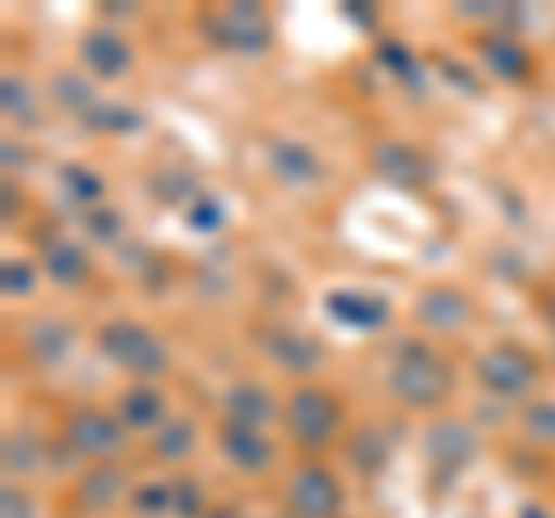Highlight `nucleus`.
I'll return each instance as SVG.
<instances>
[{"mask_svg": "<svg viewBox=\"0 0 555 518\" xmlns=\"http://www.w3.org/2000/svg\"><path fill=\"white\" fill-rule=\"evenodd\" d=\"M389 389L398 403L408 407H440L454 389V371L449 361L422 338H403L389 361Z\"/></svg>", "mask_w": 555, "mask_h": 518, "instance_id": "obj_1", "label": "nucleus"}, {"mask_svg": "<svg viewBox=\"0 0 555 518\" xmlns=\"http://www.w3.org/2000/svg\"><path fill=\"white\" fill-rule=\"evenodd\" d=\"M98 348L107 352V361H116L120 371H130L134 385H153V379L171 366L167 342L134 320H107L98 329Z\"/></svg>", "mask_w": 555, "mask_h": 518, "instance_id": "obj_2", "label": "nucleus"}, {"mask_svg": "<svg viewBox=\"0 0 555 518\" xmlns=\"http://www.w3.org/2000/svg\"><path fill=\"white\" fill-rule=\"evenodd\" d=\"M283 422L301 449H324L343 430V403L320 385H297L283 403Z\"/></svg>", "mask_w": 555, "mask_h": 518, "instance_id": "obj_3", "label": "nucleus"}, {"mask_svg": "<svg viewBox=\"0 0 555 518\" xmlns=\"http://www.w3.org/2000/svg\"><path fill=\"white\" fill-rule=\"evenodd\" d=\"M537 375H542V361H537L524 342H495L477 357V379L481 389L500 393V399H524L532 393Z\"/></svg>", "mask_w": 555, "mask_h": 518, "instance_id": "obj_4", "label": "nucleus"}, {"mask_svg": "<svg viewBox=\"0 0 555 518\" xmlns=\"http://www.w3.org/2000/svg\"><path fill=\"white\" fill-rule=\"evenodd\" d=\"M199 33L222 51H264L273 38V24L259 5H218L199 20Z\"/></svg>", "mask_w": 555, "mask_h": 518, "instance_id": "obj_5", "label": "nucleus"}, {"mask_svg": "<svg viewBox=\"0 0 555 518\" xmlns=\"http://www.w3.org/2000/svg\"><path fill=\"white\" fill-rule=\"evenodd\" d=\"M65 444L83 458H116L120 444H126V426L112 412H98V407H75L65 417Z\"/></svg>", "mask_w": 555, "mask_h": 518, "instance_id": "obj_6", "label": "nucleus"}, {"mask_svg": "<svg viewBox=\"0 0 555 518\" xmlns=\"http://www.w3.org/2000/svg\"><path fill=\"white\" fill-rule=\"evenodd\" d=\"M287 495H292V509H297L301 518H334L343 509V487L334 481V472L320 468V463H306V468H297Z\"/></svg>", "mask_w": 555, "mask_h": 518, "instance_id": "obj_7", "label": "nucleus"}, {"mask_svg": "<svg viewBox=\"0 0 555 518\" xmlns=\"http://www.w3.org/2000/svg\"><path fill=\"white\" fill-rule=\"evenodd\" d=\"M416 324H426L430 334H454V329H467L473 324V297L463 287H426L416 297Z\"/></svg>", "mask_w": 555, "mask_h": 518, "instance_id": "obj_8", "label": "nucleus"}, {"mask_svg": "<svg viewBox=\"0 0 555 518\" xmlns=\"http://www.w3.org/2000/svg\"><path fill=\"white\" fill-rule=\"evenodd\" d=\"M324 310L334 315L347 329H379L389 320V301L375 297V292H361V287H334L324 292Z\"/></svg>", "mask_w": 555, "mask_h": 518, "instance_id": "obj_9", "label": "nucleus"}, {"mask_svg": "<svg viewBox=\"0 0 555 518\" xmlns=\"http://www.w3.org/2000/svg\"><path fill=\"white\" fill-rule=\"evenodd\" d=\"M269 171L283 185L306 190V185H315L324 177V163H320V153L310 144H301V140H273L269 144Z\"/></svg>", "mask_w": 555, "mask_h": 518, "instance_id": "obj_10", "label": "nucleus"}, {"mask_svg": "<svg viewBox=\"0 0 555 518\" xmlns=\"http://www.w3.org/2000/svg\"><path fill=\"white\" fill-rule=\"evenodd\" d=\"M79 61L93 70V79H120L134 65V51L116 28H93L79 42Z\"/></svg>", "mask_w": 555, "mask_h": 518, "instance_id": "obj_11", "label": "nucleus"}, {"mask_svg": "<svg viewBox=\"0 0 555 518\" xmlns=\"http://www.w3.org/2000/svg\"><path fill=\"white\" fill-rule=\"evenodd\" d=\"M264 352L283 366L287 375H310L324 361V348L301 329H269L264 334Z\"/></svg>", "mask_w": 555, "mask_h": 518, "instance_id": "obj_12", "label": "nucleus"}, {"mask_svg": "<svg viewBox=\"0 0 555 518\" xmlns=\"http://www.w3.org/2000/svg\"><path fill=\"white\" fill-rule=\"evenodd\" d=\"M473 449H477V440H473V430H467L463 422H436L426 430V458L436 463L440 477L463 468V463L473 458Z\"/></svg>", "mask_w": 555, "mask_h": 518, "instance_id": "obj_13", "label": "nucleus"}, {"mask_svg": "<svg viewBox=\"0 0 555 518\" xmlns=\"http://www.w3.org/2000/svg\"><path fill=\"white\" fill-rule=\"evenodd\" d=\"M218 444L241 472H264L273 463V444L259 436L255 426H236V422H222L218 426Z\"/></svg>", "mask_w": 555, "mask_h": 518, "instance_id": "obj_14", "label": "nucleus"}, {"mask_svg": "<svg viewBox=\"0 0 555 518\" xmlns=\"http://www.w3.org/2000/svg\"><path fill=\"white\" fill-rule=\"evenodd\" d=\"M116 412H120V426H130V430H153V426L171 422L167 393L158 385H130L126 393H120Z\"/></svg>", "mask_w": 555, "mask_h": 518, "instance_id": "obj_15", "label": "nucleus"}, {"mask_svg": "<svg viewBox=\"0 0 555 518\" xmlns=\"http://www.w3.org/2000/svg\"><path fill=\"white\" fill-rule=\"evenodd\" d=\"M222 412H228V422L236 426H269L278 417V399L264 389V385H255V379H241V385L228 389V399H222Z\"/></svg>", "mask_w": 555, "mask_h": 518, "instance_id": "obj_16", "label": "nucleus"}, {"mask_svg": "<svg viewBox=\"0 0 555 518\" xmlns=\"http://www.w3.org/2000/svg\"><path fill=\"white\" fill-rule=\"evenodd\" d=\"M371 167H375L389 185H398V190H412V185H422V181L430 177V163H426L412 144H379L375 158H371Z\"/></svg>", "mask_w": 555, "mask_h": 518, "instance_id": "obj_17", "label": "nucleus"}, {"mask_svg": "<svg viewBox=\"0 0 555 518\" xmlns=\"http://www.w3.org/2000/svg\"><path fill=\"white\" fill-rule=\"evenodd\" d=\"M24 348H28V357L38 361V366H56V361L69 352V324L51 320V315L28 320L24 324Z\"/></svg>", "mask_w": 555, "mask_h": 518, "instance_id": "obj_18", "label": "nucleus"}, {"mask_svg": "<svg viewBox=\"0 0 555 518\" xmlns=\"http://www.w3.org/2000/svg\"><path fill=\"white\" fill-rule=\"evenodd\" d=\"M481 56L500 79H509V83H528V75H532V51L524 42H514V38H486Z\"/></svg>", "mask_w": 555, "mask_h": 518, "instance_id": "obj_19", "label": "nucleus"}, {"mask_svg": "<svg viewBox=\"0 0 555 518\" xmlns=\"http://www.w3.org/2000/svg\"><path fill=\"white\" fill-rule=\"evenodd\" d=\"M47 273L56 279L61 287H79V283H89V255H83V246H75V241H51L47 246Z\"/></svg>", "mask_w": 555, "mask_h": 518, "instance_id": "obj_20", "label": "nucleus"}, {"mask_svg": "<svg viewBox=\"0 0 555 518\" xmlns=\"http://www.w3.org/2000/svg\"><path fill=\"white\" fill-rule=\"evenodd\" d=\"M0 107H5L10 120H20V126H38V98H33L24 75L0 79Z\"/></svg>", "mask_w": 555, "mask_h": 518, "instance_id": "obj_21", "label": "nucleus"}, {"mask_svg": "<svg viewBox=\"0 0 555 518\" xmlns=\"http://www.w3.org/2000/svg\"><path fill=\"white\" fill-rule=\"evenodd\" d=\"M56 177L65 185V195L75 199V204H83V209H98V204H102V177H98V171L79 167V163H65Z\"/></svg>", "mask_w": 555, "mask_h": 518, "instance_id": "obj_22", "label": "nucleus"}, {"mask_svg": "<svg viewBox=\"0 0 555 518\" xmlns=\"http://www.w3.org/2000/svg\"><path fill=\"white\" fill-rule=\"evenodd\" d=\"M385 458H389V436L379 426H361L352 436V463L361 472H375Z\"/></svg>", "mask_w": 555, "mask_h": 518, "instance_id": "obj_23", "label": "nucleus"}, {"mask_svg": "<svg viewBox=\"0 0 555 518\" xmlns=\"http://www.w3.org/2000/svg\"><path fill=\"white\" fill-rule=\"evenodd\" d=\"M83 126L126 134V130H139V112L134 107H120V102H93V107L83 112Z\"/></svg>", "mask_w": 555, "mask_h": 518, "instance_id": "obj_24", "label": "nucleus"}, {"mask_svg": "<svg viewBox=\"0 0 555 518\" xmlns=\"http://www.w3.org/2000/svg\"><path fill=\"white\" fill-rule=\"evenodd\" d=\"M190 449H195V426H190V422H181V417H171V422L158 430V440H153V454H158V458H167V463L185 458Z\"/></svg>", "mask_w": 555, "mask_h": 518, "instance_id": "obj_25", "label": "nucleus"}, {"mask_svg": "<svg viewBox=\"0 0 555 518\" xmlns=\"http://www.w3.org/2000/svg\"><path fill=\"white\" fill-rule=\"evenodd\" d=\"M51 93H56V102L61 107H69V112H89L93 102H98V93H93V79H83V75H56V83H51Z\"/></svg>", "mask_w": 555, "mask_h": 518, "instance_id": "obj_26", "label": "nucleus"}, {"mask_svg": "<svg viewBox=\"0 0 555 518\" xmlns=\"http://www.w3.org/2000/svg\"><path fill=\"white\" fill-rule=\"evenodd\" d=\"M83 500H89L93 509H107L120 500V472L116 468H93L83 477Z\"/></svg>", "mask_w": 555, "mask_h": 518, "instance_id": "obj_27", "label": "nucleus"}, {"mask_svg": "<svg viewBox=\"0 0 555 518\" xmlns=\"http://www.w3.org/2000/svg\"><path fill=\"white\" fill-rule=\"evenodd\" d=\"M190 228L195 232H218L222 228V218H228V209H222V199L214 195V190H204L199 199H190Z\"/></svg>", "mask_w": 555, "mask_h": 518, "instance_id": "obj_28", "label": "nucleus"}, {"mask_svg": "<svg viewBox=\"0 0 555 518\" xmlns=\"http://www.w3.org/2000/svg\"><path fill=\"white\" fill-rule=\"evenodd\" d=\"M134 509H139V514L177 509V487H171V481H144V487L134 491Z\"/></svg>", "mask_w": 555, "mask_h": 518, "instance_id": "obj_29", "label": "nucleus"}, {"mask_svg": "<svg viewBox=\"0 0 555 518\" xmlns=\"http://www.w3.org/2000/svg\"><path fill=\"white\" fill-rule=\"evenodd\" d=\"M524 430L532 440H546V444H555V403L546 399V403H532L528 412H524Z\"/></svg>", "mask_w": 555, "mask_h": 518, "instance_id": "obj_30", "label": "nucleus"}, {"mask_svg": "<svg viewBox=\"0 0 555 518\" xmlns=\"http://www.w3.org/2000/svg\"><path fill=\"white\" fill-rule=\"evenodd\" d=\"M0 287H5V297H28L33 292V264L28 259H5V269H0Z\"/></svg>", "mask_w": 555, "mask_h": 518, "instance_id": "obj_31", "label": "nucleus"}, {"mask_svg": "<svg viewBox=\"0 0 555 518\" xmlns=\"http://www.w3.org/2000/svg\"><path fill=\"white\" fill-rule=\"evenodd\" d=\"M89 236H93V241H120V213L107 209V204L89 209Z\"/></svg>", "mask_w": 555, "mask_h": 518, "instance_id": "obj_32", "label": "nucleus"}, {"mask_svg": "<svg viewBox=\"0 0 555 518\" xmlns=\"http://www.w3.org/2000/svg\"><path fill=\"white\" fill-rule=\"evenodd\" d=\"M177 487V514H199V491H195V481H171Z\"/></svg>", "mask_w": 555, "mask_h": 518, "instance_id": "obj_33", "label": "nucleus"}, {"mask_svg": "<svg viewBox=\"0 0 555 518\" xmlns=\"http://www.w3.org/2000/svg\"><path fill=\"white\" fill-rule=\"evenodd\" d=\"M379 61H385V65H393L398 75H412V56H408V51L398 47V42H385V47H379Z\"/></svg>", "mask_w": 555, "mask_h": 518, "instance_id": "obj_34", "label": "nucleus"}, {"mask_svg": "<svg viewBox=\"0 0 555 518\" xmlns=\"http://www.w3.org/2000/svg\"><path fill=\"white\" fill-rule=\"evenodd\" d=\"M5 449H10V454H5L10 468H28V458H33V454H28V449H33V440H28V436H10V440H5Z\"/></svg>", "mask_w": 555, "mask_h": 518, "instance_id": "obj_35", "label": "nucleus"}, {"mask_svg": "<svg viewBox=\"0 0 555 518\" xmlns=\"http://www.w3.org/2000/svg\"><path fill=\"white\" fill-rule=\"evenodd\" d=\"M28 495L20 487H5V518H28Z\"/></svg>", "mask_w": 555, "mask_h": 518, "instance_id": "obj_36", "label": "nucleus"}, {"mask_svg": "<svg viewBox=\"0 0 555 518\" xmlns=\"http://www.w3.org/2000/svg\"><path fill=\"white\" fill-rule=\"evenodd\" d=\"M14 163H24V148L14 140H5V167H14Z\"/></svg>", "mask_w": 555, "mask_h": 518, "instance_id": "obj_37", "label": "nucleus"}, {"mask_svg": "<svg viewBox=\"0 0 555 518\" xmlns=\"http://www.w3.org/2000/svg\"><path fill=\"white\" fill-rule=\"evenodd\" d=\"M542 310H546V320H551V329H555V292H546V301H542Z\"/></svg>", "mask_w": 555, "mask_h": 518, "instance_id": "obj_38", "label": "nucleus"}, {"mask_svg": "<svg viewBox=\"0 0 555 518\" xmlns=\"http://www.w3.org/2000/svg\"><path fill=\"white\" fill-rule=\"evenodd\" d=\"M204 518H236L232 509H214V514H204Z\"/></svg>", "mask_w": 555, "mask_h": 518, "instance_id": "obj_39", "label": "nucleus"}]
</instances>
